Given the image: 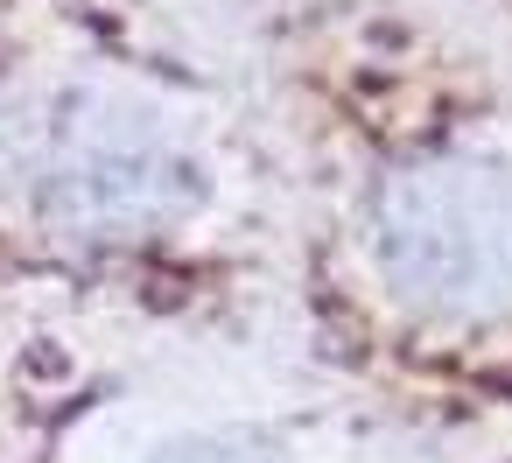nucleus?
Segmentation results:
<instances>
[{
  "mask_svg": "<svg viewBox=\"0 0 512 463\" xmlns=\"http://www.w3.org/2000/svg\"><path fill=\"white\" fill-rule=\"evenodd\" d=\"M281 155V323L379 428L512 435V71L421 0L260 22Z\"/></svg>",
  "mask_w": 512,
  "mask_h": 463,
  "instance_id": "f257e3e1",
  "label": "nucleus"
},
{
  "mask_svg": "<svg viewBox=\"0 0 512 463\" xmlns=\"http://www.w3.org/2000/svg\"><path fill=\"white\" fill-rule=\"evenodd\" d=\"M379 421L337 393H267L218 351H0L8 463H379Z\"/></svg>",
  "mask_w": 512,
  "mask_h": 463,
  "instance_id": "7ed1b4c3",
  "label": "nucleus"
},
{
  "mask_svg": "<svg viewBox=\"0 0 512 463\" xmlns=\"http://www.w3.org/2000/svg\"><path fill=\"white\" fill-rule=\"evenodd\" d=\"M281 246L260 78L176 0H0V351H225Z\"/></svg>",
  "mask_w": 512,
  "mask_h": 463,
  "instance_id": "f03ea898",
  "label": "nucleus"
},
{
  "mask_svg": "<svg viewBox=\"0 0 512 463\" xmlns=\"http://www.w3.org/2000/svg\"><path fill=\"white\" fill-rule=\"evenodd\" d=\"M260 8H281V0H260Z\"/></svg>",
  "mask_w": 512,
  "mask_h": 463,
  "instance_id": "20e7f679",
  "label": "nucleus"
}]
</instances>
